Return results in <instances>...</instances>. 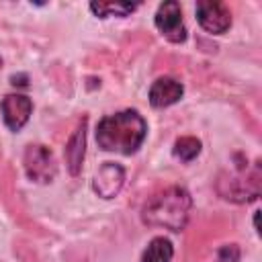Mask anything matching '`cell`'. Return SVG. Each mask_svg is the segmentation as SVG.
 <instances>
[{
	"mask_svg": "<svg viewBox=\"0 0 262 262\" xmlns=\"http://www.w3.org/2000/svg\"><path fill=\"white\" fill-rule=\"evenodd\" d=\"M145 135H147V123L133 108L106 115L96 125L98 147L104 151H115L123 156L135 154L143 145Z\"/></svg>",
	"mask_w": 262,
	"mask_h": 262,
	"instance_id": "obj_1",
	"label": "cell"
},
{
	"mask_svg": "<svg viewBox=\"0 0 262 262\" xmlns=\"http://www.w3.org/2000/svg\"><path fill=\"white\" fill-rule=\"evenodd\" d=\"M23 164H25L27 176L33 182H39V184L51 182L57 174V162L53 158V151L47 145H41V143L27 145L25 156H23Z\"/></svg>",
	"mask_w": 262,
	"mask_h": 262,
	"instance_id": "obj_3",
	"label": "cell"
},
{
	"mask_svg": "<svg viewBox=\"0 0 262 262\" xmlns=\"http://www.w3.org/2000/svg\"><path fill=\"white\" fill-rule=\"evenodd\" d=\"M0 113H2V121L10 131H20L33 113V100L25 94L12 92L6 94L0 102Z\"/></svg>",
	"mask_w": 262,
	"mask_h": 262,
	"instance_id": "obj_6",
	"label": "cell"
},
{
	"mask_svg": "<svg viewBox=\"0 0 262 262\" xmlns=\"http://www.w3.org/2000/svg\"><path fill=\"white\" fill-rule=\"evenodd\" d=\"M156 29L170 41V43H184L188 33L182 20V10L176 0H166L158 6L156 16H154Z\"/></svg>",
	"mask_w": 262,
	"mask_h": 262,
	"instance_id": "obj_4",
	"label": "cell"
},
{
	"mask_svg": "<svg viewBox=\"0 0 262 262\" xmlns=\"http://www.w3.org/2000/svg\"><path fill=\"white\" fill-rule=\"evenodd\" d=\"M192 209V196L184 186H170L154 194L141 211V219L149 227L182 231Z\"/></svg>",
	"mask_w": 262,
	"mask_h": 262,
	"instance_id": "obj_2",
	"label": "cell"
},
{
	"mask_svg": "<svg viewBox=\"0 0 262 262\" xmlns=\"http://www.w3.org/2000/svg\"><path fill=\"white\" fill-rule=\"evenodd\" d=\"M196 20L211 35H223L231 27V12L223 2L201 0L196 2Z\"/></svg>",
	"mask_w": 262,
	"mask_h": 262,
	"instance_id": "obj_5",
	"label": "cell"
},
{
	"mask_svg": "<svg viewBox=\"0 0 262 262\" xmlns=\"http://www.w3.org/2000/svg\"><path fill=\"white\" fill-rule=\"evenodd\" d=\"M174 156L178 158V160H182V162H192L199 154H201V141L196 139V137H190V135H186V137H178L176 141H174Z\"/></svg>",
	"mask_w": 262,
	"mask_h": 262,
	"instance_id": "obj_12",
	"label": "cell"
},
{
	"mask_svg": "<svg viewBox=\"0 0 262 262\" xmlns=\"http://www.w3.org/2000/svg\"><path fill=\"white\" fill-rule=\"evenodd\" d=\"M86 125H88V119L82 117V121L78 123V127L70 135L66 149H63L66 166H68L72 176H78L82 172V162H84V154H86Z\"/></svg>",
	"mask_w": 262,
	"mask_h": 262,
	"instance_id": "obj_9",
	"label": "cell"
},
{
	"mask_svg": "<svg viewBox=\"0 0 262 262\" xmlns=\"http://www.w3.org/2000/svg\"><path fill=\"white\" fill-rule=\"evenodd\" d=\"M184 94L182 82L172 76H162L149 86V104L154 108H166L176 104Z\"/></svg>",
	"mask_w": 262,
	"mask_h": 262,
	"instance_id": "obj_8",
	"label": "cell"
},
{
	"mask_svg": "<svg viewBox=\"0 0 262 262\" xmlns=\"http://www.w3.org/2000/svg\"><path fill=\"white\" fill-rule=\"evenodd\" d=\"M137 2H90V10L98 18L108 16H129L133 10H137Z\"/></svg>",
	"mask_w": 262,
	"mask_h": 262,
	"instance_id": "obj_11",
	"label": "cell"
},
{
	"mask_svg": "<svg viewBox=\"0 0 262 262\" xmlns=\"http://www.w3.org/2000/svg\"><path fill=\"white\" fill-rule=\"evenodd\" d=\"M172 258H174V246L164 235L154 237L141 254V262H172Z\"/></svg>",
	"mask_w": 262,
	"mask_h": 262,
	"instance_id": "obj_10",
	"label": "cell"
},
{
	"mask_svg": "<svg viewBox=\"0 0 262 262\" xmlns=\"http://www.w3.org/2000/svg\"><path fill=\"white\" fill-rule=\"evenodd\" d=\"M125 184V168L117 162H104L94 178H92V190L100 199H115Z\"/></svg>",
	"mask_w": 262,
	"mask_h": 262,
	"instance_id": "obj_7",
	"label": "cell"
},
{
	"mask_svg": "<svg viewBox=\"0 0 262 262\" xmlns=\"http://www.w3.org/2000/svg\"><path fill=\"white\" fill-rule=\"evenodd\" d=\"M217 260L219 262H237L239 260V248L237 244H225L219 248L217 252Z\"/></svg>",
	"mask_w": 262,
	"mask_h": 262,
	"instance_id": "obj_13",
	"label": "cell"
}]
</instances>
